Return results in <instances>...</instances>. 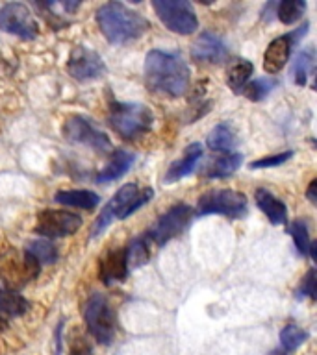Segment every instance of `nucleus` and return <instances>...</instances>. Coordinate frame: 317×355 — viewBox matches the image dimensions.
Returning <instances> with one entry per match:
<instances>
[{
    "mask_svg": "<svg viewBox=\"0 0 317 355\" xmlns=\"http://www.w3.org/2000/svg\"><path fill=\"white\" fill-rule=\"evenodd\" d=\"M306 32H308V22L299 30H295V32L273 39L266 49V54H263V71L267 74H277V72L282 71L284 67L288 65L293 44L299 43V39L304 37Z\"/></svg>",
    "mask_w": 317,
    "mask_h": 355,
    "instance_id": "nucleus-14",
    "label": "nucleus"
},
{
    "mask_svg": "<svg viewBox=\"0 0 317 355\" xmlns=\"http://www.w3.org/2000/svg\"><path fill=\"white\" fill-rule=\"evenodd\" d=\"M293 155L291 150L288 152H282V154H277V155H269V157H263V159H256L250 163V168H271V166H280L282 163L289 159Z\"/></svg>",
    "mask_w": 317,
    "mask_h": 355,
    "instance_id": "nucleus-32",
    "label": "nucleus"
},
{
    "mask_svg": "<svg viewBox=\"0 0 317 355\" xmlns=\"http://www.w3.org/2000/svg\"><path fill=\"white\" fill-rule=\"evenodd\" d=\"M83 318H86V326L93 338L102 346L113 343L117 331V320L115 313L111 309L110 302L102 296V294H93L86 304L83 309Z\"/></svg>",
    "mask_w": 317,
    "mask_h": 355,
    "instance_id": "nucleus-6",
    "label": "nucleus"
},
{
    "mask_svg": "<svg viewBox=\"0 0 317 355\" xmlns=\"http://www.w3.org/2000/svg\"><path fill=\"white\" fill-rule=\"evenodd\" d=\"M154 196V191L150 187L139 189L136 183H127L122 185L113 198L106 204V207L100 211L99 218L95 220L93 227H91V239H95L97 235L104 232L106 227L110 226L111 222L115 218H128L130 215H133L136 211L141 209L145 204H149L150 200Z\"/></svg>",
    "mask_w": 317,
    "mask_h": 355,
    "instance_id": "nucleus-3",
    "label": "nucleus"
},
{
    "mask_svg": "<svg viewBox=\"0 0 317 355\" xmlns=\"http://www.w3.org/2000/svg\"><path fill=\"white\" fill-rule=\"evenodd\" d=\"M314 72V49L302 50L293 65V78L297 85H306L308 76H311Z\"/></svg>",
    "mask_w": 317,
    "mask_h": 355,
    "instance_id": "nucleus-29",
    "label": "nucleus"
},
{
    "mask_svg": "<svg viewBox=\"0 0 317 355\" xmlns=\"http://www.w3.org/2000/svg\"><path fill=\"white\" fill-rule=\"evenodd\" d=\"M200 157H202V146H200L199 143H191L188 148H186L182 157L177 161H172L171 166L167 168L163 182L174 183L178 182V180H182V178L189 176V174L195 171V166H197V163L200 161Z\"/></svg>",
    "mask_w": 317,
    "mask_h": 355,
    "instance_id": "nucleus-17",
    "label": "nucleus"
},
{
    "mask_svg": "<svg viewBox=\"0 0 317 355\" xmlns=\"http://www.w3.org/2000/svg\"><path fill=\"white\" fill-rule=\"evenodd\" d=\"M193 218V209L188 204L172 205L171 209L163 213V215L156 220V224L147 232V237L150 239V243L154 244V248H161L165 246L169 241L177 239L178 235H182L191 224Z\"/></svg>",
    "mask_w": 317,
    "mask_h": 355,
    "instance_id": "nucleus-8",
    "label": "nucleus"
},
{
    "mask_svg": "<svg viewBox=\"0 0 317 355\" xmlns=\"http://www.w3.org/2000/svg\"><path fill=\"white\" fill-rule=\"evenodd\" d=\"M304 11V0H284V2L277 4V15L280 19V22H284V24H293L299 19H302Z\"/></svg>",
    "mask_w": 317,
    "mask_h": 355,
    "instance_id": "nucleus-28",
    "label": "nucleus"
},
{
    "mask_svg": "<svg viewBox=\"0 0 317 355\" xmlns=\"http://www.w3.org/2000/svg\"><path fill=\"white\" fill-rule=\"evenodd\" d=\"M191 58L204 63H222L228 58V49L219 35L202 32L191 46Z\"/></svg>",
    "mask_w": 317,
    "mask_h": 355,
    "instance_id": "nucleus-15",
    "label": "nucleus"
},
{
    "mask_svg": "<svg viewBox=\"0 0 317 355\" xmlns=\"http://www.w3.org/2000/svg\"><path fill=\"white\" fill-rule=\"evenodd\" d=\"M26 252L38 261L39 265H50V263H56V259H58L56 246L50 243L49 239H35V241L28 244Z\"/></svg>",
    "mask_w": 317,
    "mask_h": 355,
    "instance_id": "nucleus-26",
    "label": "nucleus"
},
{
    "mask_svg": "<svg viewBox=\"0 0 317 355\" xmlns=\"http://www.w3.org/2000/svg\"><path fill=\"white\" fill-rule=\"evenodd\" d=\"M152 254H154V244L150 243L147 233H143L141 237H136L127 246L128 268H139V266H143L145 263H149Z\"/></svg>",
    "mask_w": 317,
    "mask_h": 355,
    "instance_id": "nucleus-22",
    "label": "nucleus"
},
{
    "mask_svg": "<svg viewBox=\"0 0 317 355\" xmlns=\"http://www.w3.org/2000/svg\"><path fill=\"white\" fill-rule=\"evenodd\" d=\"M243 165V155L241 154H225L219 159L211 161L210 166L206 168V178L208 180H221L228 178L230 174L238 171Z\"/></svg>",
    "mask_w": 317,
    "mask_h": 355,
    "instance_id": "nucleus-24",
    "label": "nucleus"
},
{
    "mask_svg": "<svg viewBox=\"0 0 317 355\" xmlns=\"http://www.w3.org/2000/svg\"><path fill=\"white\" fill-rule=\"evenodd\" d=\"M93 352H91V344L86 340V338L80 335H74V337H71V343H69V355H91Z\"/></svg>",
    "mask_w": 317,
    "mask_h": 355,
    "instance_id": "nucleus-34",
    "label": "nucleus"
},
{
    "mask_svg": "<svg viewBox=\"0 0 317 355\" xmlns=\"http://www.w3.org/2000/svg\"><path fill=\"white\" fill-rule=\"evenodd\" d=\"M54 200L61 205H71V207H80V209L91 211L99 205V194L88 189H71V191H60L56 193Z\"/></svg>",
    "mask_w": 317,
    "mask_h": 355,
    "instance_id": "nucleus-20",
    "label": "nucleus"
},
{
    "mask_svg": "<svg viewBox=\"0 0 317 355\" xmlns=\"http://www.w3.org/2000/svg\"><path fill=\"white\" fill-rule=\"evenodd\" d=\"M63 137L69 143L74 144H86L89 148L97 150V152H108L111 148L110 137L104 132H100L99 128H95L86 116L72 115L63 122Z\"/></svg>",
    "mask_w": 317,
    "mask_h": 355,
    "instance_id": "nucleus-10",
    "label": "nucleus"
},
{
    "mask_svg": "<svg viewBox=\"0 0 317 355\" xmlns=\"http://www.w3.org/2000/svg\"><path fill=\"white\" fill-rule=\"evenodd\" d=\"M38 276L39 263L26 250L19 252L15 248H8L0 254V279L6 283V288H21Z\"/></svg>",
    "mask_w": 317,
    "mask_h": 355,
    "instance_id": "nucleus-5",
    "label": "nucleus"
},
{
    "mask_svg": "<svg viewBox=\"0 0 317 355\" xmlns=\"http://www.w3.org/2000/svg\"><path fill=\"white\" fill-rule=\"evenodd\" d=\"M0 28L26 41L38 37V22L32 11L21 2H10L0 8Z\"/></svg>",
    "mask_w": 317,
    "mask_h": 355,
    "instance_id": "nucleus-12",
    "label": "nucleus"
},
{
    "mask_svg": "<svg viewBox=\"0 0 317 355\" xmlns=\"http://www.w3.org/2000/svg\"><path fill=\"white\" fill-rule=\"evenodd\" d=\"M30 307L28 300L11 288H0V315L6 318H15L24 315Z\"/></svg>",
    "mask_w": 317,
    "mask_h": 355,
    "instance_id": "nucleus-23",
    "label": "nucleus"
},
{
    "mask_svg": "<svg viewBox=\"0 0 317 355\" xmlns=\"http://www.w3.org/2000/svg\"><path fill=\"white\" fill-rule=\"evenodd\" d=\"M154 115L145 104L138 102H110V113H108V124L119 137L133 141L141 137L152 128Z\"/></svg>",
    "mask_w": 317,
    "mask_h": 355,
    "instance_id": "nucleus-4",
    "label": "nucleus"
},
{
    "mask_svg": "<svg viewBox=\"0 0 317 355\" xmlns=\"http://www.w3.org/2000/svg\"><path fill=\"white\" fill-rule=\"evenodd\" d=\"M317 180H311V183L308 185V191H306V198L310 200L311 204H317Z\"/></svg>",
    "mask_w": 317,
    "mask_h": 355,
    "instance_id": "nucleus-35",
    "label": "nucleus"
},
{
    "mask_svg": "<svg viewBox=\"0 0 317 355\" xmlns=\"http://www.w3.org/2000/svg\"><path fill=\"white\" fill-rule=\"evenodd\" d=\"M67 71L78 82H93L106 74V65L95 50L78 44L74 46L67 61Z\"/></svg>",
    "mask_w": 317,
    "mask_h": 355,
    "instance_id": "nucleus-13",
    "label": "nucleus"
},
{
    "mask_svg": "<svg viewBox=\"0 0 317 355\" xmlns=\"http://www.w3.org/2000/svg\"><path fill=\"white\" fill-rule=\"evenodd\" d=\"M97 22L104 37L113 44H127L149 30V21L121 2H108L97 11Z\"/></svg>",
    "mask_w": 317,
    "mask_h": 355,
    "instance_id": "nucleus-2",
    "label": "nucleus"
},
{
    "mask_svg": "<svg viewBox=\"0 0 317 355\" xmlns=\"http://www.w3.org/2000/svg\"><path fill=\"white\" fill-rule=\"evenodd\" d=\"M189 80L188 63L177 52L150 50L145 58V82L150 91L178 98L188 91Z\"/></svg>",
    "mask_w": 317,
    "mask_h": 355,
    "instance_id": "nucleus-1",
    "label": "nucleus"
},
{
    "mask_svg": "<svg viewBox=\"0 0 317 355\" xmlns=\"http://www.w3.org/2000/svg\"><path fill=\"white\" fill-rule=\"evenodd\" d=\"M197 215H225L228 218H241L247 215V196L232 189L206 191L197 202Z\"/></svg>",
    "mask_w": 317,
    "mask_h": 355,
    "instance_id": "nucleus-7",
    "label": "nucleus"
},
{
    "mask_svg": "<svg viewBox=\"0 0 317 355\" xmlns=\"http://www.w3.org/2000/svg\"><path fill=\"white\" fill-rule=\"evenodd\" d=\"M317 279H316V270L311 268L308 270V274L304 276L302 283H300V287L297 288V298H304V296H310V298H316L317 296Z\"/></svg>",
    "mask_w": 317,
    "mask_h": 355,
    "instance_id": "nucleus-33",
    "label": "nucleus"
},
{
    "mask_svg": "<svg viewBox=\"0 0 317 355\" xmlns=\"http://www.w3.org/2000/svg\"><path fill=\"white\" fill-rule=\"evenodd\" d=\"M254 198L256 205L260 207V211L269 218L271 224H275V226L286 224V220H288V209H286L284 202H280L277 196H273V194L269 193V191H266V189H258L254 194Z\"/></svg>",
    "mask_w": 317,
    "mask_h": 355,
    "instance_id": "nucleus-19",
    "label": "nucleus"
},
{
    "mask_svg": "<svg viewBox=\"0 0 317 355\" xmlns=\"http://www.w3.org/2000/svg\"><path fill=\"white\" fill-rule=\"evenodd\" d=\"M128 270L130 268H128L127 248L108 250L104 257L100 259V279L106 285L124 282L128 276Z\"/></svg>",
    "mask_w": 317,
    "mask_h": 355,
    "instance_id": "nucleus-16",
    "label": "nucleus"
},
{
    "mask_svg": "<svg viewBox=\"0 0 317 355\" xmlns=\"http://www.w3.org/2000/svg\"><path fill=\"white\" fill-rule=\"evenodd\" d=\"M136 155L132 152H128L124 148L113 150L110 161L106 163V166L97 174V183H110L124 176L130 168H132Z\"/></svg>",
    "mask_w": 317,
    "mask_h": 355,
    "instance_id": "nucleus-18",
    "label": "nucleus"
},
{
    "mask_svg": "<svg viewBox=\"0 0 317 355\" xmlns=\"http://www.w3.org/2000/svg\"><path fill=\"white\" fill-rule=\"evenodd\" d=\"M252 72H254V65H252L250 61L241 60L238 61V63H234L227 74L228 87L232 89V91H236V93H239V91L247 85V82H249L250 76H252Z\"/></svg>",
    "mask_w": 317,
    "mask_h": 355,
    "instance_id": "nucleus-25",
    "label": "nucleus"
},
{
    "mask_svg": "<svg viewBox=\"0 0 317 355\" xmlns=\"http://www.w3.org/2000/svg\"><path fill=\"white\" fill-rule=\"evenodd\" d=\"M82 216L71 211L44 209L38 215L35 233L43 239H63L76 233L82 226Z\"/></svg>",
    "mask_w": 317,
    "mask_h": 355,
    "instance_id": "nucleus-11",
    "label": "nucleus"
},
{
    "mask_svg": "<svg viewBox=\"0 0 317 355\" xmlns=\"http://www.w3.org/2000/svg\"><path fill=\"white\" fill-rule=\"evenodd\" d=\"M273 85H275L273 80H269V78H260V80H254V82L247 83L239 93H243L245 96L249 100H252V102H260V100H263L267 94L271 93Z\"/></svg>",
    "mask_w": 317,
    "mask_h": 355,
    "instance_id": "nucleus-31",
    "label": "nucleus"
},
{
    "mask_svg": "<svg viewBox=\"0 0 317 355\" xmlns=\"http://www.w3.org/2000/svg\"><path fill=\"white\" fill-rule=\"evenodd\" d=\"M78 6H80V2H63V8H65V10H69V11H74L78 8Z\"/></svg>",
    "mask_w": 317,
    "mask_h": 355,
    "instance_id": "nucleus-36",
    "label": "nucleus"
},
{
    "mask_svg": "<svg viewBox=\"0 0 317 355\" xmlns=\"http://www.w3.org/2000/svg\"><path fill=\"white\" fill-rule=\"evenodd\" d=\"M306 340H308V333L304 329H300L299 326H295V324H288L280 331V349H282L284 354L295 352Z\"/></svg>",
    "mask_w": 317,
    "mask_h": 355,
    "instance_id": "nucleus-27",
    "label": "nucleus"
},
{
    "mask_svg": "<svg viewBox=\"0 0 317 355\" xmlns=\"http://www.w3.org/2000/svg\"><path fill=\"white\" fill-rule=\"evenodd\" d=\"M289 235L293 237V243L299 250L300 255H310L311 250V241H310V233H308V226H306L304 220H293L291 226L288 227Z\"/></svg>",
    "mask_w": 317,
    "mask_h": 355,
    "instance_id": "nucleus-30",
    "label": "nucleus"
},
{
    "mask_svg": "<svg viewBox=\"0 0 317 355\" xmlns=\"http://www.w3.org/2000/svg\"><path fill=\"white\" fill-rule=\"evenodd\" d=\"M206 143H208V148L213 150V152H227V154H232V150L236 148V144H238V135H236V130H234L230 124L221 122V124H217V126L211 130Z\"/></svg>",
    "mask_w": 317,
    "mask_h": 355,
    "instance_id": "nucleus-21",
    "label": "nucleus"
},
{
    "mask_svg": "<svg viewBox=\"0 0 317 355\" xmlns=\"http://www.w3.org/2000/svg\"><path fill=\"white\" fill-rule=\"evenodd\" d=\"M156 15L171 32L180 35H191L199 28V19L193 8L186 0H154Z\"/></svg>",
    "mask_w": 317,
    "mask_h": 355,
    "instance_id": "nucleus-9",
    "label": "nucleus"
}]
</instances>
